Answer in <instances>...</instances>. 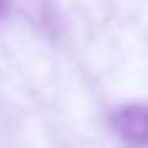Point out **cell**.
<instances>
[{
	"instance_id": "obj_1",
	"label": "cell",
	"mask_w": 148,
	"mask_h": 148,
	"mask_svg": "<svg viewBox=\"0 0 148 148\" xmlns=\"http://www.w3.org/2000/svg\"><path fill=\"white\" fill-rule=\"evenodd\" d=\"M111 128L128 148H148V106L126 104L111 116Z\"/></svg>"
},
{
	"instance_id": "obj_2",
	"label": "cell",
	"mask_w": 148,
	"mask_h": 148,
	"mask_svg": "<svg viewBox=\"0 0 148 148\" xmlns=\"http://www.w3.org/2000/svg\"><path fill=\"white\" fill-rule=\"evenodd\" d=\"M5 10H8V0H0V17L5 15Z\"/></svg>"
}]
</instances>
